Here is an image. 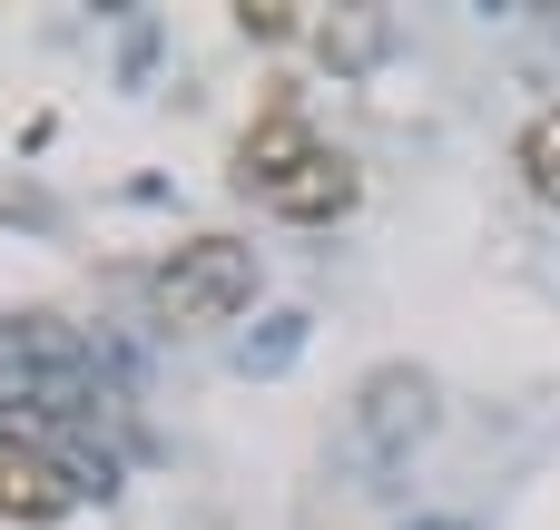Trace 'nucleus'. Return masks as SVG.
<instances>
[{"instance_id": "1", "label": "nucleus", "mask_w": 560, "mask_h": 530, "mask_svg": "<svg viewBox=\"0 0 560 530\" xmlns=\"http://www.w3.org/2000/svg\"><path fill=\"white\" fill-rule=\"evenodd\" d=\"M236 187L295 226H325L354 207V157L325 148L315 128H295L285 108H266V128H246V148H236Z\"/></svg>"}, {"instance_id": "2", "label": "nucleus", "mask_w": 560, "mask_h": 530, "mask_svg": "<svg viewBox=\"0 0 560 530\" xmlns=\"http://www.w3.org/2000/svg\"><path fill=\"white\" fill-rule=\"evenodd\" d=\"M246 295H256V256H246L236 236H187V246L158 266V285H148L158 325H177V334H197V325H226Z\"/></svg>"}, {"instance_id": "3", "label": "nucleus", "mask_w": 560, "mask_h": 530, "mask_svg": "<svg viewBox=\"0 0 560 530\" xmlns=\"http://www.w3.org/2000/svg\"><path fill=\"white\" fill-rule=\"evenodd\" d=\"M0 374L30 384L49 413H89V334L59 315H0Z\"/></svg>"}, {"instance_id": "4", "label": "nucleus", "mask_w": 560, "mask_h": 530, "mask_svg": "<svg viewBox=\"0 0 560 530\" xmlns=\"http://www.w3.org/2000/svg\"><path fill=\"white\" fill-rule=\"evenodd\" d=\"M423 423H433V374H413V364L364 374V393H354V443H364L374 462H404V452L423 443Z\"/></svg>"}, {"instance_id": "5", "label": "nucleus", "mask_w": 560, "mask_h": 530, "mask_svg": "<svg viewBox=\"0 0 560 530\" xmlns=\"http://www.w3.org/2000/svg\"><path fill=\"white\" fill-rule=\"evenodd\" d=\"M69 502H89V492H79V472H69L59 452H39V443H10V433H0V521L49 530Z\"/></svg>"}, {"instance_id": "6", "label": "nucleus", "mask_w": 560, "mask_h": 530, "mask_svg": "<svg viewBox=\"0 0 560 530\" xmlns=\"http://www.w3.org/2000/svg\"><path fill=\"white\" fill-rule=\"evenodd\" d=\"M522 167H532V187H541V197H560V98L522 128Z\"/></svg>"}, {"instance_id": "7", "label": "nucleus", "mask_w": 560, "mask_h": 530, "mask_svg": "<svg viewBox=\"0 0 560 530\" xmlns=\"http://www.w3.org/2000/svg\"><path fill=\"white\" fill-rule=\"evenodd\" d=\"M315 39H325V59H345V69H354V59H374V49H384V20H374V10H354V20H325Z\"/></svg>"}, {"instance_id": "8", "label": "nucleus", "mask_w": 560, "mask_h": 530, "mask_svg": "<svg viewBox=\"0 0 560 530\" xmlns=\"http://www.w3.org/2000/svg\"><path fill=\"white\" fill-rule=\"evenodd\" d=\"M295 344H305V315H276V334H266V344H246V374H276V364H295Z\"/></svg>"}, {"instance_id": "9", "label": "nucleus", "mask_w": 560, "mask_h": 530, "mask_svg": "<svg viewBox=\"0 0 560 530\" xmlns=\"http://www.w3.org/2000/svg\"><path fill=\"white\" fill-rule=\"evenodd\" d=\"M236 20H246V39H285L295 30V0H236Z\"/></svg>"}]
</instances>
